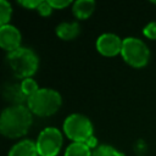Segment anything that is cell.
<instances>
[{"label":"cell","instance_id":"cell-20","mask_svg":"<svg viewBox=\"0 0 156 156\" xmlns=\"http://www.w3.org/2000/svg\"><path fill=\"white\" fill-rule=\"evenodd\" d=\"M49 2L54 10H62V9L71 5L69 0H49Z\"/></svg>","mask_w":156,"mask_h":156},{"label":"cell","instance_id":"cell-13","mask_svg":"<svg viewBox=\"0 0 156 156\" xmlns=\"http://www.w3.org/2000/svg\"><path fill=\"white\" fill-rule=\"evenodd\" d=\"M65 156H93V150L84 143H72L66 147Z\"/></svg>","mask_w":156,"mask_h":156},{"label":"cell","instance_id":"cell-7","mask_svg":"<svg viewBox=\"0 0 156 156\" xmlns=\"http://www.w3.org/2000/svg\"><path fill=\"white\" fill-rule=\"evenodd\" d=\"M122 45H123V40L113 33L101 34L96 39V43H95L96 50L102 56H106V57H113L121 54Z\"/></svg>","mask_w":156,"mask_h":156},{"label":"cell","instance_id":"cell-2","mask_svg":"<svg viewBox=\"0 0 156 156\" xmlns=\"http://www.w3.org/2000/svg\"><path fill=\"white\" fill-rule=\"evenodd\" d=\"M62 105V98L58 91L51 88H40L35 94L28 98L27 107L33 115L48 117L58 111Z\"/></svg>","mask_w":156,"mask_h":156},{"label":"cell","instance_id":"cell-10","mask_svg":"<svg viewBox=\"0 0 156 156\" xmlns=\"http://www.w3.org/2000/svg\"><path fill=\"white\" fill-rule=\"evenodd\" d=\"M7 156H39L34 141L23 139L16 143L9 151Z\"/></svg>","mask_w":156,"mask_h":156},{"label":"cell","instance_id":"cell-8","mask_svg":"<svg viewBox=\"0 0 156 156\" xmlns=\"http://www.w3.org/2000/svg\"><path fill=\"white\" fill-rule=\"evenodd\" d=\"M22 35L17 27L12 24H5L0 27V46L5 51L12 52L21 48Z\"/></svg>","mask_w":156,"mask_h":156},{"label":"cell","instance_id":"cell-16","mask_svg":"<svg viewBox=\"0 0 156 156\" xmlns=\"http://www.w3.org/2000/svg\"><path fill=\"white\" fill-rule=\"evenodd\" d=\"M21 84V88L23 90V93L27 95V98L32 96L33 94H35L40 88L38 87L37 82L33 79V78H26V79H22V82L20 83Z\"/></svg>","mask_w":156,"mask_h":156},{"label":"cell","instance_id":"cell-11","mask_svg":"<svg viewBox=\"0 0 156 156\" xmlns=\"http://www.w3.org/2000/svg\"><path fill=\"white\" fill-rule=\"evenodd\" d=\"M95 10L94 0H77L72 5V12L77 20H87Z\"/></svg>","mask_w":156,"mask_h":156},{"label":"cell","instance_id":"cell-19","mask_svg":"<svg viewBox=\"0 0 156 156\" xmlns=\"http://www.w3.org/2000/svg\"><path fill=\"white\" fill-rule=\"evenodd\" d=\"M41 1L43 0H21V1H18V4L28 10H37Z\"/></svg>","mask_w":156,"mask_h":156},{"label":"cell","instance_id":"cell-3","mask_svg":"<svg viewBox=\"0 0 156 156\" xmlns=\"http://www.w3.org/2000/svg\"><path fill=\"white\" fill-rule=\"evenodd\" d=\"M6 58L12 73L17 78H32L39 67V57L29 48L21 46L15 51L9 52Z\"/></svg>","mask_w":156,"mask_h":156},{"label":"cell","instance_id":"cell-5","mask_svg":"<svg viewBox=\"0 0 156 156\" xmlns=\"http://www.w3.org/2000/svg\"><path fill=\"white\" fill-rule=\"evenodd\" d=\"M121 56L129 66L134 68H141L146 66L150 60V50L141 39L127 37L123 39Z\"/></svg>","mask_w":156,"mask_h":156},{"label":"cell","instance_id":"cell-17","mask_svg":"<svg viewBox=\"0 0 156 156\" xmlns=\"http://www.w3.org/2000/svg\"><path fill=\"white\" fill-rule=\"evenodd\" d=\"M143 34L151 40H156V22H149L144 29H143Z\"/></svg>","mask_w":156,"mask_h":156},{"label":"cell","instance_id":"cell-9","mask_svg":"<svg viewBox=\"0 0 156 156\" xmlns=\"http://www.w3.org/2000/svg\"><path fill=\"white\" fill-rule=\"evenodd\" d=\"M4 99L11 104V106H18V105H24L27 104L28 98L23 93L21 84H7L4 88L2 91Z\"/></svg>","mask_w":156,"mask_h":156},{"label":"cell","instance_id":"cell-15","mask_svg":"<svg viewBox=\"0 0 156 156\" xmlns=\"http://www.w3.org/2000/svg\"><path fill=\"white\" fill-rule=\"evenodd\" d=\"M93 156H124V155L113 146L104 144V145H99L95 150H93Z\"/></svg>","mask_w":156,"mask_h":156},{"label":"cell","instance_id":"cell-18","mask_svg":"<svg viewBox=\"0 0 156 156\" xmlns=\"http://www.w3.org/2000/svg\"><path fill=\"white\" fill-rule=\"evenodd\" d=\"M37 11L39 12V15L46 17V16H50V15L52 13L54 9H52V6L50 5V2H49V0H48V1H41L40 5L38 6Z\"/></svg>","mask_w":156,"mask_h":156},{"label":"cell","instance_id":"cell-21","mask_svg":"<svg viewBox=\"0 0 156 156\" xmlns=\"http://www.w3.org/2000/svg\"><path fill=\"white\" fill-rule=\"evenodd\" d=\"M84 144H85V145H87L89 149H91V150H95V149L99 146V145H98V139H96L94 135H93L91 138H89V139H88V140H87Z\"/></svg>","mask_w":156,"mask_h":156},{"label":"cell","instance_id":"cell-4","mask_svg":"<svg viewBox=\"0 0 156 156\" xmlns=\"http://www.w3.org/2000/svg\"><path fill=\"white\" fill-rule=\"evenodd\" d=\"M63 133L72 143H85L94 135L91 121L82 113H72L63 121Z\"/></svg>","mask_w":156,"mask_h":156},{"label":"cell","instance_id":"cell-1","mask_svg":"<svg viewBox=\"0 0 156 156\" xmlns=\"http://www.w3.org/2000/svg\"><path fill=\"white\" fill-rule=\"evenodd\" d=\"M33 122V113L24 105L9 106L0 116V132L4 136L17 139L27 134Z\"/></svg>","mask_w":156,"mask_h":156},{"label":"cell","instance_id":"cell-14","mask_svg":"<svg viewBox=\"0 0 156 156\" xmlns=\"http://www.w3.org/2000/svg\"><path fill=\"white\" fill-rule=\"evenodd\" d=\"M12 16V7L10 2L6 0H0V24H10V20Z\"/></svg>","mask_w":156,"mask_h":156},{"label":"cell","instance_id":"cell-12","mask_svg":"<svg viewBox=\"0 0 156 156\" xmlns=\"http://www.w3.org/2000/svg\"><path fill=\"white\" fill-rule=\"evenodd\" d=\"M55 32L62 40H73L80 33V27L78 22H62L56 27Z\"/></svg>","mask_w":156,"mask_h":156},{"label":"cell","instance_id":"cell-6","mask_svg":"<svg viewBox=\"0 0 156 156\" xmlns=\"http://www.w3.org/2000/svg\"><path fill=\"white\" fill-rule=\"evenodd\" d=\"M62 143V133L55 127L44 128L35 140L39 156H57L61 150Z\"/></svg>","mask_w":156,"mask_h":156}]
</instances>
